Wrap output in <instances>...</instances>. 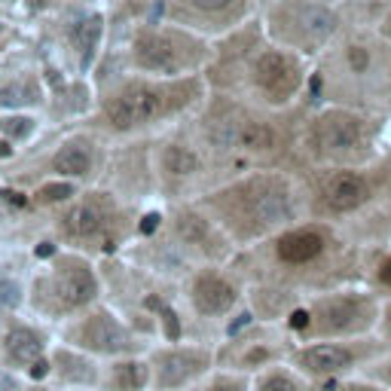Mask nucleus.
<instances>
[{
	"instance_id": "1",
	"label": "nucleus",
	"mask_w": 391,
	"mask_h": 391,
	"mask_svg": "<svg viewBox=\"0 0 391 391\" xmlns=\"http://www.w3.org/2000/svg\"><path fill=\"white\" fill-rule=\"evenodd\" d=\"M153 391H190L214 373V354L202 345H166L150 354Z\"/></svg>"
},
{
	"instance_id": "2",
	"label": "nucleus",
	"mask_w": 391,
	"mask_h": 391,
	"mask_svg": "<svg viewBox=\"0 0 391 391\" xmlns=\"http://www.w3.org/2000/svg\"><path fill=\"white\" fill-rule=\"evenodd\" d=\"M376 312L367 297H324L309 309V327L305 337L318 339H348L364 337L373 324Z\"/></svg>"
},
{
	"instance_id": "3",
	"label": "nucleus",
	"mask_w": 391,
	"mask_h": 391,
	"mask_svg": "<svg viewBox=\"0 0 391 391\" xmlns=\"http://www.w3.org/2000/svg\"><path fill=\"white\" fill-rule=\"evenodd\" d=\"M367 358L370 348L358 337L352 343H345V339H318L312 345L297 348L290 354V364L300 370L309 382H333V379H345Z\"/></svg>"
},
{
	"instance_id": "4",
	"label": "nucleus",
	"mask_w": 391,
	"mask_h": 391,
	"mask_svg": "<svg viewBox=\"0 0 391 391\" xmlns=\"http://www.w3.org/2000/svg\"><path fill=\"white\" fill-rule=\"evenodd\" d=\"M37 294H40V300H37L40 309H46L49 315H68V312L86 309L95 300L98 281L86 263L61 260V266L40 284Z\"/></svg>"
},
{
	"instance_id": "5",
	"label": "nucleus",
	"mask_w": 391,
	"mask_h": 391,
	"mask_svg": "<svg viewBox=\"0 0 391 391\" xmlns=\"http://www.w3.org/2000/svg\"><path fill=\"white\" fill-rule=\"evenodd\" d=\"M68 345H77L83 352L95 354V358H126V354H134V337L132 330L119 321L113 312L98 309L92 315L80 318L70 330Z\"/></svg>"
},
{
	"instance_id": "6",
	"label": "nucleus",
	"mask_w": 391,
	"mask_h": 391,
	"mask_svg": "<svg viewBox=\"0 0 391 391\" xmlns=\"http://www.w3.org/2000/svg\"><path fill=\"white\" fill-rule=\"evenodd\" d=\"M134 61L153 74H181L183 68L196 61V52H190L187 40L174 37V34L144 31L134 40Z\"/></svg>"
},
{
	"instance_id": "7",
	"label": "nucleus",
	"mask_w": 391,
	"mask_h": 391,
	"mask_svg": "<svg viewBox=\"0 0 391 391\" xmlns=\"http://www.w3.org/2000/svg\"><path fill=\"white\" fill-rule=\"evenodd\" d=\"M162 108H166V98H162L159 89L147 86V83H132L119 95L110 98L104 113H108L113 129H132V126L156 119L162 113Z\"/></svg>"
},
{
	"instance_id": "8",
	"label": "nucleus",
	"mask_w": 391,
	"mask_h": 391,
	"mask_svg": "<svg viewBox=\"0 0 391 391\" xmlns=\"http://www.w3.org/2000/svg\"><path fill=\"white\" fill-rule=\"evenodd\" d=\"M49 376H55L61 391H95L101 385V364L95 354L77 345H59L55 352H49Z\"/></svg>"
},
{
	"instance_id": "9",
	"label": "nucleus",
	"mask_w": 391,
	"mask_h": 391,
	"mask_svg": "<svg viewBox=\"0 0 391 391\" xmlns=\"http://www.w3.org/2000/svg\"><path fill=\"white\" fill-rule=\"evenodd\" d=\"M312 144H315V150L333 156L352 153L358 147H364V123L345 110L321 113L312 126Z\"/></svg>"
},
{
	"instance_id": "10",
	"label": "nucleus",
	"mask_w": 391,
	"mask_h": 391,
	"mask_svg": "<svg viewBox=\"0 0 391 391\" xmlns=\"http://www.w3.org/2000/svg\"><path fill=\"white\" fill-rule=\"evenodd\" d=\"M248 199H245V211H248V220L260 230H269L275 223H284L290 220V193L288 187L279 181H254L241 190Z\"/></svg>"
},
{
	"instance_id": "11",
	"label": "nucleus",
	"mask_w": 391,
	"mask_h": 391,
	"mask_svg": "<svg viewBox=\"0 0 391 391\" xmlns=\"http://www.w3.org/2000/svg\"><path fill=\"white\" fill-rule=\"evenodd\" d=\"M275 16H281L288 28L297 31V43H324L339 25L337 12L309 0H290L288 6H279Z\"/></svg>"
},
{
	"instance_id": "12",
	"label": "nucleus",
	"mask_w": 391,
	"mask_h": 391,
	"mask_svg": "<svg viewBox=\"0 0 391 391\" xmlns=\"http://www.w3.org/2000/svg\"><path fill=\"white\" fill-rule=\"evenodd\" d=\"M254 83L272 95V101H288L300 86V68L284 52H263L254 65Z\"/></svg>"
},
{
	"instance_id": "13",
	"label": "nucleus",
	"mask_w": 391,
	"mask_h": 391,
	"mask_svg": "<svg viewBox=\"0 0 391 391\" xmlns=\"http://www.w3.org/2000/svg\"><path fill=\"white\" fill-rule=\"evenodd\" d=\"M0 354H3L6 367L25 370L28 376H31V370L37 367L40 361L49 358L46 339L40 337L34 327H25V324H16L3 333V339H0Z\"/></svg>"
},
{
	"instance_id": "14",
	"label": "nucleus",
	"mask_w": 391,
	"mask_h": 391,
	"mask_svg": "<svg viewBox=\"0 0 391 391\" xmlns=\"http://www.w3.org/2000/svg\"><path fill=\"white\" fill-rule=\"evenodd\" d=\"M104 391H150L153 388V370L150 361L138 354L126 358H110L108 367H101V385Z\"/></svg>"
},
{
	"instance_id": "15",
	"label": "nucleus",
	"mask_w": 391,
	"mask_h": 391,
	"mask_svg": "<svg viewBox=\"0 0 391 391\" xmlns=\"http://www.w3.org/2000/svg\"><path fill=\"white\" fill-rule=\"evenodd\" d=\"M239 294L232 284H226L220 275H199L196 284H193V305L202 318H217V315H226V312L236 305Z\"/></svg>"
},
{
	"instance_id": "16",
	"label": "nucleus",
	"mask_w": 391,
	"mask_h": 391,
	"mask_svg": "<svg viewBox=\"0 0 391 391\" xmlns=\"http://www.w3.org/2000/svg\"><path fill=\"white\" fill-rule=\"evenodd\" d=\"M370 196V187L361 174L354 172H339L327 181L324 187V205L337 214H345V211H354L358 205H364Z\"/></svg>"
},
{
	"instance_id": "17",
	"label": "nucleus",
	"mask_w": 391,
	"mask_h": 391,
	"mask_svg": "<svg viewBox=\"0 0 391 391\" xmlns=\"http://www.w3.org/2000/svg\"><path fill=\"white\" fill-rule=\"evenodd\" d=\"M251 391H312V385L294 364H272L251 376Z\"/></svg>"
},
{
	"instance_id": "18",
	"label": "nucleus",
	"mask_w": 391,
	"mask_h": 391,
	"mask_svg": "<svg viewBox=\"0 0 391 391\" xmlns=\"http://www.w3.org/2000/svg\"><path fill=\"white\" fill-rule=\"evenodd\" d=\"M104 211L98 208L95 202H83V205H77V208H70L65 220H61V226H65V232L68 236H74V239H92V236H98V232L104 230Z\"/></svg>"
},
{
	"instance_id": "19",
	"label": "nucleus",
	"mask_w": 391,
	"mask_h": 391,
	"mask_svg": "<svg viewBox=\"0 0 391 391\" xmlns=\"http://www.w3.org/2000/svg\"><path fill=\"white\" fill-rule=\"evenodd\" d=\"M324 248V239L312 230H297V232H288L281 236L279 241V257L284 263H305L312 257H318Z\"/></svg>"
},
{
	"instance_id": "20",
	"label": "nucleus",
	"mask_w": 391,
	"mask_h": 391,
	"mask_svg": "<svg viewBox=\"0 0 391 391\" xmlns=\"http://www.w3.org/2000/svg\"><path fill=\"white\" fill-rule=\"evenodd\" d=\"M70 40H74L77 52H80V65L86 68L92 61L98 49V40H101V16H86L80 19L74 28H70Z\"/></svg>"
},
{
	"instance_id": "21",
	"label": "nucleus",
	"mask_w": 391,
	"mask_h": 391,
	"mask_svg": "<svg viewBox=\"0 0 391 391\" xmlns=\"http://www.w3.org/2000/svg\"><path fill=\"white\" fill-rule=\"evenodd\" d=\"M52 168L59 174H68V177H80L92 168V150L89 144H68L55 153L52 159Z\"/></svg>"
},
{
	"instance_id": "22",
	"label": "nucleus",
	"mask_w": 391,
	"mask_h": 391,
	"mask_svg": "<svg viewBox=\"0 0 391 391\" xmlns=\"http://www.w3.org/2000/svg\"><path fill=\"white\" fill-rule=\"evenodd\" d=\"M275 141L279 138H275L272 126L257 123V119H245L241 129H239L236 147H241V150H248V153H266V150H272L275 147Z\"/></svg>"
},
{
	"instance_id": "23",
	"label": "nucleus",
	"mask_w": 391,
	"mask_h": 391,
	"mask_svg": "<svg viewBox=\"0 0 391 391\" xmlns=\"http://www.w3.org/2000/svg\"><path fill=\"white\" fill-rule=\"evenodd\" d=\"M162 166H166V172H168V174L183 177V174L199 172V156L190 150V147L168 144V147H166V153H162Z\"/></svg>"
},
{
	"instance_id": "24",
	"label": "nucleus",
	"mask_w": 391,
	"mask_h": 391,
	"mask_svg": "<svg viewBox=\"0 0 391 391\" xmlns=\"http://www.w3.org/2000/svg\"><path fill=\"white\" fill-rule=\"evenodd\" d=\"M40 89L34 80H16L10 86L0 89V108H28V104H37Z\"/></svg>"
},
{
	"instance_id": "25",
	"label": "nucleus",
	"mask_w": 391,
	"mask_h": 391,
	"mask_svg": "<svg viewBox=\"0 0 391 391\" xmlns=\"http://www.w3.org/2000/svg\"><path fill=\"white\" fill-rule=\"evenodd\" d=\"M199 391H251V376L239 370H214Z\"/></svg>"
},
{
	"instance_id": "26",
	"label": "nucleus",
	"mask_w": 391,
	"mask_h": 391,
	"mask_svg": "<svg viewBox=\"0 0 391 391\" xmlns=\"http://www.w3.org/2000/svg\"><path fill=\"white\" fill-rule=\"evenodd\" d=\"M177 232L183 236V241H193V245H199L202 251H208L211 248V230H208V223H205L202 217L181 214V220H177Z\"/></svg>"
},
{
	"instance_id": "27",
	"label": "nucleus",
	"mask_w": 391,
	"mask_h": 391,
	"mask_svg": "<svg viewBox=\"0 0 391 391\" xmlns=\"http://www.w3.org/2000/svg\"><path fill=\"white\" fill-rule=\"evenodd\" d=\"M324 391H391L385 385H379V382H370V379H333L327 382Z\"/></svg>"
},
{
	"instance_id": "28",
	"label": "nucleus",
	"mask_w": 391,
	"mask_h": 391,
	"mask_svg": "<svg viewBox=\"0 0 391 391\" xmlns=\"http://www.w3.org/2000/svg\"><path fill=\"white\" fill-rule=\"evenodd\" d=\"M31 129H34V119H28V117H3L0 119V132H6L12 141L31 134Z\"/></svg>"
},
{
	"instance_id": "29",
	"label": "nucleus",
	"mask_w": 391,
	"mask_h": 391,
	"mask_svg": "<svg viewBox=\"0 0 391 391\" xmlns=\"http://www.w3.org/2000/svg\"><path fill=\"white\" fill-rule=\"evenodd\" d=\"M19 303H22V288L12 279L0 275V305H3V309H16Z\"/></svg>"
},
{
	"instance_id": "30",
	"label": "nucleus",
	"mask_w": 391,
	"mask_h": 391,
	"mask_svg": "<svg viewBox=\"0 0 391 391\" xmlns=\"http://www.w3.org/2000/svg\"><path fill=\"white\" fill-rule=\"evenodd\" d=\"M345 61L354 74H367L370 70V49L367 46H348L345 49Z\"/></svg>"
},
{
	"instance_id": "31",
	"label": "nucleus",
	"mask_w": 391,
	"mask_h": 391,
	"mask_svg": "<svg viewBox=\"0 0 391 391\" xmlns=\"http://www.w3.org/2000/svg\"><path fill=\"white\" fill-rule=\"evenodd\" d=\"M74 196V187L70 183H46V187L37 190V199L40 202H61V199Z\"/></svg>"
},
{
	"instance_id": "32",
	"label": "nucleus",
	"mask_w": 391,
	"mask_h": 391,
	"mask_svg": "<svg viewBox=\"0 0 391 391\" xmlns=\"http://www.w3.org/2000/svg\"><path fill=\"white\" fill-rule=\"evenodd\" d=\"M159 315H162V324H166L168 343H177V339H181V321H177V315L168 309V305H159Z\"/></svg>"
},
{
	"instance_id": "33",
	"label": "nucleus",
	"mask_w": 391,
	"mask_h": 391,
	"mask_svg": "<svg viewBox=\"0 0 391 391\" xmlns=\"http://www.w3.org/2000/svg\"><path fill=\"white\" fill-rule=\"evenodd\" d=\"M25 385L16 379V370L12 367H0V391H22Z\"/></svg>"
},
{
	"instance_id": "34",
	"label": "nucleus",
	"mask_w": 391,
	"mask_h": 391,
	"mask_svg": "<svg viewBox=\"0 0 391 391\" xmlns=\"http://www.w3.org/2000/svg\"><path fill=\"white\" fill-rule=\"evenodd\" d=\"M190 3L202 12H223V10H230L236 0H190Z\"/></svg>"
},
{
	"instance_id": "35",
	"label": "nucleus",
	"mask_w": 391,
	"mask_h": 391,
	"mask_svg": "<svg viewBox=\"0 0 391 391\" xmlns=\"http://www.w3.org/2000/svg\"><path fill=\"white\" fill-rule=\"evenodd\" d=\"M290 327H294V330H305V327H309V309H297L294 315H290Z\"/></svg>"
},
{
	"instance_id": "36",
	"label": "nucleus",
	"mask_w": 391,
	"mask_h": 391,
	"mask_svg": "<svg viewBox=\"0 0 391 391\" xmlns=\"http://www.w3.org/2000/svg\"><path fill=\"white\" fill-rule=\"evenodd\" d=\"M159 214H147L144 220H141V232H144V236H150V232L156 230V226H159Z\"/></svg>"
},
{
	"instance_id": "37",
	"label": "nucleus",
	"mask_w": 391,
	"mask_h": 391,
	"mask_svg": "<svg viewBox=\"0 0 391 391\" xmlns=\"http://www.w3.org/2000/svg\"><path fill=\"white\" fill-rule=\"evenodd\" d=\"M3 199L6 202H12V205H25V196L16 193V190H3Z\"/></svg>"
},
{
	"instance_id": "38",
	"label": "nucleus",
	"mask_w": 391,
	"mask_h": 391,
	"mask_svg": "<svg viewBox=\"0 0 391 391\" xmlns=\"http://www.w3.org/2000/svg\"><path fill=\"white\" fill-rule=\"evenodd\" d=\"M379 281H382V284H388V288H391V260L379 269Z\"/></svg>"
},
{
	"instance_id": "39",
	"label": "nucleus",
	"mask_w": 391,
	"mask_h": 391,
	"mask_svg": "<svg viewBox=\"0 0 391 391\" xmlns=\"http://www.w3.org/2000/svg\"><path fill=\"white\" fill-rule=\"evenodd\" d=\"M55 254V248L49 245V241H43V245H37V257H52Z\"/></svg>"
},
{
	"instance_id": "40",
	"label": "nucleus",
	"mask_w": 391,
	"mask_h": 391,
	"mask_svg": "<svg viewBox=\"0 0 391 391\" xmlns=\"http://www.w3.org/2000/svg\"><path fill=\"white\" fill-rule=\"evenodd\" d=\"M22 391H61V388H52V385H43V382H34V385H25Z\"/></svg>"
},
{
	"instance_id": "41",
	"label": "nucleus",
	"mask_w": 391,
	"mask_h": 391,
	"mask_svg": "<svg viewBox=\"0 0 391 391\" xmlns=\"http://www.w3.org/2000/svg\"><path fill=\"white\" fill-rule=\"evenodd\" d=\"M6 156H12V147L6 141H0V159H6Z\"/></svg>"
}]
</instances>
